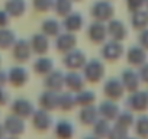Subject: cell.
I'll list each match as a JSON object with an SVG mask.
<instances>
[{
	"label": "cell",
	"mask_w": 148,
	"mask_h": 139,
	"mask_svg": "<svg viewBox=\"0 0 148 139\" xmlns=\"http://www.w3.org/2000/svg\"><path fill=\"white\" fill-rule=\"evenodd\" d=\"M10 109H12V113L13 114H16V116L22 117V119H29L32 116V113L35 112V107H34L32 102L28 100V99H25V97L15 99L12 102Z\"/></svg>",
	"instance_id": "ba28073f"
},
{
	"label": "cell",
	"mask_w": 148,
	"mask_h": 139,
	"mask_svg": "<svg viewBox=\"0 0 148 139\" xmlns=\"http://www.w3.org/2000/svg\"><path fill=\"white\" fill-rule=\"evenodd\" d=\"M0 65H2V58H0Z\"/></svg>",
	"instance_id": "bcb514c9"
},
{
	"label": "cell",
	"mask_w": 148,
	"mask_h": 139,
	"mask_svg": "<svg viewBox=\"0 0 148 139\" xmlns=\"http://www.w3.org/2000/svg\"><path fill=\"white\" fill-rule=\"evenodd\" d=\"M5 136H6V130H5L3 125H0V139H3Z\"/></svg>",
	"instance_id": "b9f144b4"
},
{
	"label": "cell",
	"mask_w": 148,
	"mask_h": 139,
	"mask_svg": "<svg viewBox=\"0 0 148 139\" xmlns=\"http://www.w3.org/2000/svg\"><path fill=\"white\" fill-rule=\"evenodd\" d=\"M142 3H144V0H126L128 7H129L131 10H134V12H136V10L142 6Z\"/></svg>",
	"instance_id": "8d00e7d4"
},
{
	"label": "cell",
	"mask_w": 148,
	"mask_h": 139,
	"mask_svg": "<svg viewBox=\"0 0 148 139\" xmlns=\"http://www.w3.org/2000/svg\"><path fill=\"white\" fill-rule=\"evenodd\" d=\"M116 119H118V125L122 126L123 129H126L131 125V122H132V117H131L129 113H121V114H118Z\"/></svg>",
	"instance_id": "d590c367"
},
{
	"label": "cell",
	"mask_w": 148,
	"mask_h": 139,
	"mask_svg": "<svg viewBox=\"0 0 148 139\" xmlns=\"http://www.w3.org/2000/svg\"><path fill=\"white\" fill-rule=\"evenodd\" d=\"M148 132V122L147 120H139L138 122V133L145 135Z\"/></svg>",
	"instance_id": "f35d334b"
},
{
	"label": "cell",
	"mask_w": 148,
	"mask_h": 139,
	"mask_svg": "<svg viewBox=\"0 0 148 139\" xmlns=\"http://www.w3.org/2000/svg\"><path fill=\"white\" fill-rule=\"evenodd\" d=\"M44 86L47 90H52L60 93L65 87V74L58 70H52L49 74L45 76L44 78Z\"/></svg>",
	"instance_id": "9c48e42d"
},
{
	"label": "cell",
	"mask_w": 148,
	"mask_h": 139,
	"mask_svg": "<svg viewBox=\"0 0 148 139\" xmlns=\"http://www.w3.org/2000/svg\"><path fill=\"white\" fill-rule=\"evenodd\" d=\"M108 36V29L103 22L93 20L87 28V38L93 44H103Z\"/></svg>",
	"instance_id": "8fae6325"
},
{
	"label": "cell",
	"mask_w": 148,
	"mask_h": 139,
	"mask_svg": "<svg viewBox=\"0 0 148 139\" xmlns=\"http://www.w3.org/2000/svg\"><path fill=\"white\" fill-rule=\"evenodd\" d=\"M76 106V94H73V91L68 90L58 93V109L61 112H71Z\"/></svg>",
	"instance_id": "44dd1931"
},
{
	"label": "cell",
	"mask_w": 148,
	"mask_h": 139,
	"mask_svg": "<svg viewBox=\"0 0 148 139\" xmlns=\"http://www.w3.org/2000/svg\"><path fill=\"white\" fill-rule=\"evenodd\" d=\"M31 122H32V126L36 132H47L52 127V123H54L52 116L49 114V112H47L41 107L32 113Z\"/></svg>",
	"instance_id": "277c9868"
},
{
	"label": "cell",
	"mask_w": 148,
	"mask_h": 139,
	"mask_svg": "<svg viewBox=\"0 0 148 139\" xmlns=\"http://www.w3.org/2000/svg\"><path fill=\"white\" fill-rule=\"evenodd\" d=\"M8 78L9 84H12L16 89H21L29 81V73L23 65H15L8 71Z\"/></svg>",
	"instance_id": "52a82bcc"
},
{
	"label": "cell",
	"mask_w": 148,
	"mask_h": 139,
	"mask_svg": "<svg viewBox=\"0 0 148 139\" xmlns=\"http://www.w3.org/2000/svg\"><path fill=\"white\" fill-rule=\"evenodd\" d=\"M84 84H86V80H84V77L80 73L71 71V70H70V73L65 74V87L70 91L77 93V91L84 89Z\"/></svg>",
	"instance_id": "e0dca14e"
},
{
	"label": "cell",
	"mask_w": 148,
	"mask_h": 139,
	"mask_svg": "<svg viewBox=\"0 0 148 139\" xmlns=\"http://www.w3.org/2000/svg\"><path fill=\"white\" fill-rule=\"evenodd\" d=\"M16 42V35L12 29L0 28V49H10Z\"/></svg>",
	"instance_id": "484cf974"
},
{
	"label": "cell",
	"mask_w": 148,
	"mask_h": 139,
	"mask_svg": "<svg viewBox=\"0 0 148 139\" xmlns=\"http://www.w3.org/2000/svg\"><path fill=\"white\" fill-rule=\"evenodd\" d=\"M122 52H123L122 45L119 44V41H115V39L103 44V46L100 49L102 58L106 59V61H116V59H119V57L122 55Z\"/></svg>",
	"instance_id": "7c38bea8"
},
{
	"label": "cell",
	"mask_w": 148,
	"mask_h": 139,
	"mask_svg": "<svg viewBox=\"0 0 148 139\" xmlns=\"http://www.w3.org/2000/svg\"><path fill=\"white\" fill-rule=\"evenodd\" d=\"M122 84H123L125 89L134 90V89L136 87V84H138L136 76H135L134 73H131V71H125V73L122 74Z\"/></svg>",
	"instance_id": "4dcf8cb0"
},
{
	"label": "cell",
	"mask_w": 148,
	"mask_h": 139,
	"mask_svg": "<svg viewBox=\"0 0 148 139\" xmlns=\"http://www.w3.org/2000/svg\"><path fill=\"white\" fill-rule=\"evenodd\" d=\"M106 29H108V35L112 39H115V41H122L125 38L126 31H125L123 23L119 22V20H112L110 19L109 23H108V26H106Z\"/></svg>",
	"instance_id": "d4e9b609"
},
{
	"label": "cell",
	"mask_w": 148,
	"mask_h": 139,
	"mask_svg": "<svg viewBox=\"0 0 148 139\" xmlns=\"http://www.w3.org/2000/svg\"><path fill=\"white\" fill-rule=\"evenodd\" d=\"M32 7L38 13H45L54 7V0H32Z\"/></svg>",
	"instance_id": "f546056e"
},
{
	"label": "cell",
	"mask_w": 148,
	"mask_h": 139,
	"mask_svg": "<svg viewBox=\"0 0 148 139\" xmlns=\"http://www.w3.org/2000/svg\"><path fill=\"white\" fill-rule=\"evenodd\" d=\"M38 104L41 109H44L47 112H52V110L58 109V93L45 89V91H42V94L39 96Z\"/></svg>",
	"instance_id": "5bb4252c"
},
{
	"label": "cell",
	"mask_w": 148,
	"mask_h": 139,
	"mask_svg": "<svg viewBox=\"0 0 148 139\" xmlns=\"http://www.w3.org/2000/svg\"><path fill=\"white\" fill-rule=\"evenodd\" d=\"M87 62L86 54L77 48H74L68 52L64 54L62 58V64L67 70H71V71H77V70H83L84 64Z\"/></svg>",
	"instance_id": "7a4b0ae2"
},
{
	"label": "cell",
	"mask_w": 148,
	"mask_h": 139,
	"mask_svg": "<svg viewBox=\"0 0 148 139\" xmlns=\"http://www.w3.org/2000/svg\"><path fill=\"white\" fill-rule=\"evenodd\" d=\"M131 106L134 107V109H136V110H141V109H144V104H145V100H144V96L142 94H135V96H132L131 97Z\"/></svg>",
	"instance_id": "e575fe53"
},
{
	"label": "cell",
	"mask_w": 148,
	"mask_h": 139,
	"mask_svg": "<svg viewBox=\"0 0 148 139\" xmlns=\"http://www.w3.org/2000/svg\"><path fill=\"white\" fill-rule=\"evenodd\" d=\"M74 133H76V127L67 119L58 120L54 127V135L57 139H73Z\"/></svg>",
	"instance_id": "9a60e30c"
},
{
	"label": "cell",
	"mask_w": 148,
	"mask_h": 139,
	"mask_svg": "<svg viewBox=\"0 0 148 139\" xmlns=\"http://www.w3.org/2000/svg\"><path fill=\"white\" fill-rule=\"evenodd\" d=\"M10 16L8 15L6 10H0V28H6L9 25Z\"/></svg>",
	"instance_id": "74e56055"
},
{
	"label": "cell",
	"mask_w": 148,
	"mask_h": 139,
	"mask_svg": "<svg viewBox=\"0 0 148 139\" xmlns=\"http://www.w3.org/2000/svg\"><path fill=\"white\" fill-rule=\"evenodd\" d=\"M3 127L6 130V135H12V136H21L22 133H25V119L16 116V114H10L5 119L3 122Z\"/></svg>",
	"instance_id": "30bf717a"
},
{
	"label": "cell",
	"mask_w": 148,
	"mask_h": 139,
	"mask_svg": "<svg viewBox=\"0 0 148 139\" xmlns=\"http://www.w3.org/2000/svg\"><path fill=\"white\" fill-rule=\"evenodd\" d=\"M8 99H9L8 93L5 91V89H3V87H0V106L6 104V103H8Z\"/></svg>",
	"instance_id": "60d3db41"
},
{
	"label": "cell",
	"mask_w": 148,
	"mask_h": 139,
	"mask_svg": "<svg viewBox=\"0 0 148 139\" xmlns=\"http://www.w3.org/2000/svg\"><path fill=\"white\" fill-rule=\"evenodd\" d=\"M99 117H100L99 109H97L95 104L82 107V110H80V113H79V120H80V123L84 125V126H93L95 122H96Z\"/></svg>",
	"instance_id": "d6986e66"
},
{
	"label": "cell",
	"mask_w": 148,
	"mask_h": 139,
	"mask_svg": "<svg viewBox=\"0 0 148 139\" xmlns=\"http://www.w3.org/2000/svg\"><path fill=\"white\" fill-rule=\"evenodd\" d=\"M90 15L93 20L97 22H109L113 16V6L108 2V0H99L90 7Z\"/></svg>",
	"instance_id": "3957f363"
},
{
	"label": "cell",
	"mask_w": 148,
	"mask_h": 139,
	"mask_svg": "<svg viewBox=\"0 0 148 139\" xmlns=\"http://www.w3.org/2000/svg\"><path fill=\"white\" fill-rule=\"evenodd\" d=\"M97 109H99L100 117H103V119H106V120H109V122H110V120H115V119L118 117V114H119V109H118L115 100H106V102H103Z\"/></svg>",
	"instance_id": "7402d4cb"
},
{
	"label": "cell",
	"mask_w": 148,
	"mask_h": 139,
	"mask_svg": "<svg viewBox=\"0 0 148 139\" xmlns=\"http://www.w3.org/2000/svg\"><path fill=\"white\" fill-rule=\"evenodd\" d=\"M147 20H148V16L144 12H136L132 18V23H134L135 28H142L147 23Z\"/></svg>",
	"instance_id": "836d02e7"
},
{
	"label": "cell",
	"mask_w": 148,
	"mask_h": 139,
	"mask_svg": "<svg viewBox=\"0 0 148 139\" xmlns=\"http://www.w3.org/2000/svg\"><path fill=\"white\" fill-rule=\"evenodd\" d=\"M95 102H96V94L93 91H90V90L83 89V90L76 93V103L80 107L92 106V104H95Z\"/></svg>",
	"instance_id": "4316f807"
},
{
	"label": "cell",
	"mask_w": 148,
	"mask_h": 139,
	"mask_svg": "<svg viewBox=\"0 0 148 139\" xmlns=\"http://www.w3.org/2000/svg\"><path fill=\"white\" fill-rule=\"evenodd\" d=\"M109 130H110V126H109V120L103 119V117H99L95 125H93V135H96L97 138H108L109 135Z\"/></svg>",
	"instance_id": "f1b7e54d"
},
{
	"label": "cell",
	"mask_w": 148,
	"mask_h": 139,
	"mask_svg": "<svg viewBox=\"0 0 148 139\" xmlns=\"http://www.w3.org/2000/svg\"><path fill=\"white\" fill-rule=\"evenodd\" d=\"M83 77L87 83L96 84L105 77V65L99 59H90L83 67Z\"/></svg>",
	"instance_id": "6da1fadb"
},
{
	"label": "cell",
	"mask_w": 148,
	"mask_h": 139,
	"mask_svg": "<svg viewBox=\"0 0 148 139\" xmlns=\"http://www.w3.org/2000/svg\"><path fill=\"white\" fill-rule=\"evenodd\" d=\"M29 44H31L32 52L36 55H45L49 51V39L42 32L32 35V38L29 39Z\"/></svg>",
	"instance_id": "4fadbf2b"
},
{
	"label": "cell",
	"mask_w": 148,
	"mask_h": 139,
	"mask_svg": "<svg viewBox=\"0 0 148 139\" xmlns=\"http://www.w3.org/2000/svg\"><path fill=\"white\" fill-rule=\"evenodd\" d=\"M32 54L34 52H32L29 41H26V39H16V42L12 46V55H13V59L18 64L28 62L31 59Z\"/></svg>",
	"instance_id": "5b68a950"
},
{
	"label": "cell",
	"mask_w": 148,
	"mask_h": 139,
	"mask_svg": "<svg viewBox=\"0 0 148 139\" xmlns=\"http://www.w3.org/2000/svg\"><path fill=\"white\" fill-rule=\"evenodd\" d=\"M123 89H125V87H123V84H122L119 80L110 78V80L106 81V84H105V87H103V93H105V96H106L109 100H118V99L122 97Z\"/></svg>",
	"instance_id": "ac0fdd59"
},
{
	"label": "cell",
	"mask_w": 148,
	"mask_h": 139,
	"mask_svg": "<svg viewBox=\"0 0 148 139\" xmlns=\"http://www.w3.org/2000/svg\"><path fill=\"white\" fill-rule=\"evenodd\" d=\"M54 45H55V49L58 52L65 54V52H68V51H71V49H74L77 46V36L74 35L73 32H68V31L60 32L55 36Z\"/></svg>",
	"instance_id": "8992f818"
},
{
	"label": "cell",
	"mask_w": 148,
	"mask_h": 139,
	"mask_svg": "<svg viewBox=\"0 0 148 139\" xmlns=\"http://www.w3.org/2000/svg\"><path fill=\"white\" fill-rule=\"evenodd\" d=\"M62 29V25L57 19H45L41 25V32L47 35L48 38H55Z\"/></svg>",
	"instance_id": "cb8c5ba5"
},
{
	"label": "cell",
	"mask_w": 148,
	"mask_h": 139,
	"mask_svg": "<svg viewBox=\"0 0 148 139\" xmlns=\"http://www.w3.org/2000/svg\"><path fill=\"white\" fill-rule=\"evenodd\" d=\"M8 83H9L8 71H3V70H0V87H5Z\"/></svg>",
	"instance_id": "ab89813d"
},
{
	"label": "cell",
	"mask_w": 148,
	"mask_h": 139,
	"mask_svg": "<svg viewBox=\"0 0 148 139\" xmlns=\"http://www.w3.org/2000/svg\"><path fill=\"white\" fill-rule=\"evenodd\" d=\"M3 139H19V136H12V135H8V136H5Z\"/></svg>",
	"instance_id": "ee69618b"
},
{
	"label": "cell",
	"mask_w": 148,
	"mask_h": 139,
	"mask_svg": "<svg viewBox=\"0 0 148 139\" xmlns=\"http://www.w3.org/2000/svg\"><path fill=\"white\" fill-rule=\"evenodd\" d=\"M83 139H100V138H97L96 135H87V136H84Z\"/></svg>",
	"instance_id": "7bdbcfd3"
},
{
	"label": "cell",
	"mask_w": 148,
	"mask_h": 139,
	"mask_svg": "<svg viewBox=\"0 0 148 139\" xmlns=\"http://www.w3.org/2000/svg\"><path fill=\"white\" fill-rule=\"evenodd\" d=\"M142 59H144V52H142L141 49L134 48V49L129 51V54H128V61H129L131 64H141Z\"/></svg>",
	"instance_id": "1f68e13d"
},
{
	"label": "cell",
	"mask_w": 148,
	"mask_h": 139,
	"mask_svg": "<svg viewBox=\"0 0 148 139\" xmlns=\"http://www.w3.org/2000/svg\"><path fill=\"white\" fill-rule=\"evenodd\" d=\"M73 2H80V0H73Z\"/></svg>",
	"instance_id": "f6af8a7d"
},
{
	"label": "cell",
	"mask_w": 148,
	"mask_h": 139,
	"mask_svg": "<svg viewBox=\"0 0 148 139\" xmlns=\"http://www.w3.org/2000/svg\"><path fill=\"white\" fill-rule=\"evenodd\" d=\"M32 68L38 76L45 77L47 74H49L54 70V61L51 58L45 57V55H39V58H36V61L34 62Z\"/></svg>",
	"instance_id": "ffe728a7"
},
{
	"label": "cell",
	"mask_w": 148,
	"mask_h": 139,
	"mask_svg": "<svg viewBox=\"0 0 148 139\" xmlns=\"http://www.w3.org/2000/svg\"><path fill=\"white\" fill-rule=\"evenodd\" d=\"M5 10L10 18H21L26 10L25 0H8L5 5Z\"/></svg>",
	"instance_id": "603a6c76"
},
{
	"label": "cell",
	"mask_w": 148,
	"mask_h": 139,
	"mask_svg": "<svg viewBox=\"0 0 148 139\" xmlns=\"http://www.w3.org/2000/svg\"><path fill=\"white\" fill-rule=\"evenodd\" d=\"M108 139H125V129L119 125H116L115 127H110Z\"/></svg>",
	"instance_id": "d6a6232c"
},
{
	"label": "cell",
	"mask_w": 148,
	"mask_h": 139,
	"mask_svg": "<svg viewBox=\"0 0 148 139\" xmlns=\"http://www.w3.org/2000/svg\"><path fill=\"white\" fill-rule=\"evenodd\" d=\"M83 25H84V18L80 13H76V12L68 13L62 20V28L68 32H73V33L79 32L83 28Z\"/></svg>",
	"instance_id": "2e32d148"
},
{
	"label": "cell",
	"mask_w": 148,
	"mask_h": 139,
	"mask_svg": "<svg viewBox=\"0 0 148 139\" xmlns=\"http://www.w3.org/2000/svg\"><path fill=\"white\" fill-rule=\"evenodd\" d=\"M52 9L60 18H65L73 12V0H54Z\"/></svg>",
	"instance_id": "83f0119b"
}]
</instances>
